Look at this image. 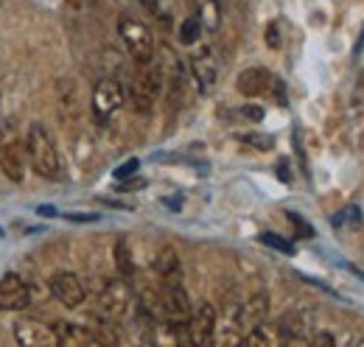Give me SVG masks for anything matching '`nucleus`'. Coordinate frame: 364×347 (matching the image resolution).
Listing matches in <instances>:
<instances>
[{
  "instance_id": "1",
  "label": "nucleus",
  "mask_w": 364,
  "mask_h": 347,
  "mask_svg": "<svg viewBox=\"0 0 364 347\" xmlns=\"http://www.w3.org/2000/svg\"><path fill=\"white\" fill-rule=\"evenodd\" d=\"M26 154L34 163V171L46 179H59L62 176V160H59V149L50 137V132L43 124H31L26 134Z\"/></svg>"
},
{
  "instance_id": "2",
  "label": "nucleus",
  "mask_w": 364,
  "mask_h": 347,
  "mask_svg": "<svg viewBox=\"0 0 364 347\" xmlns=\"http://www.w3.org/2000/svg\"><path fill=\"white\" fill-rule=\"evenodd\" d=\"M118 37L124 40L127 53L135 59L137 65H149L154 59V37L146 23H140L132 14L118 17Z\"/></svg>"
},
{
  "instance_id": "3",
  "label": "nucleus",
  "mask_w": 364,
  "mask_h": 347,
  "mask_svg": "<svg viewBox=\"0 0 364 347\" xmlns=\"http://www.w3.org/2000/svg\"><path fill=\"white\" fill-rule=\"evenodd\" d=\"M135 305V294L132 286L127 283V277H112V280H101L98 286V308L107 319H121L132 311Z\"/></svg>"
},
{
  "instance_id": "4",
  "label": "nucleus",
  "mask_w": 364,
  "mask_h": 347,
  "mask_svg": "<svg viewBox=\"0 0 364 347\" xmlns=\"http://www.w3.org/2000/svg\"><path fill=\"white\" fill-rule=\"evenodd\" d=\"M0 171L11 182H23L26 176V146L9 124L0 127Z\"/></svg>"
},
{
  "instance_id": "5",
  "label": "nucleus",
  "mask_w": 364,
  "mask_h": 347,
  "mask_svg": "<svg viewBox=\"0 0 364 347\" xmlns=\"http://www.w3.org/2000/svg\"><path fill=\"white\" fill-rule=\"evenodd\" d=\"M160 308H163V319L166 322L185 325L191 319V300H188V292L180 283V277L166 280L163 294H160Z\"/></svg>"
},
{
  "instance_id": "6",
  "label": "nucleus",
  "mask_w": 364,
  "mask_h": 347,
  "mask_svg": "<svg viewBox=\"0 0 364 347\" xmlns=\"http://www.w3.org/2000/svg\"><path fill=\"white\" fill-rule=\"evenodd\" d=\"M216 308L210 303H199L191 311V319L185 322V336L193 347H210L213 342V328H216Z\"/></svg>"
},
{
  "instance_id": "7",
  "label": "nucleus",
  "mask_w": 364,
  "mask_h": 347,
  "mask_svg": "<svg viewBox=\"0 0 364 347\" xmlns=\"http://www.w3.org/2000/svg\"><path fill=\"white\" fill-rule=\"evenodd\" d=\"M124 104V90L115 79H101L92 90V115L98 124H107Z\"/></svg>"
},
{
  "instance_id": "8",
  "label": "nucleus",
  "mask_w": 364,
  "mask_h": 347,
  "mask_svg": "<svg viewBox=\"0 0 364 347\" xmlns=\"http://www.w3.org/2000/svg\"><path fill=\"white\" fill-rule=\"evenodd\" d=\"M191 73L196 79V87L199 92H210L216 82H219V59L213 53V48L202 45L193 56H191Z\"/></svg>"
},
{
  "instance_id": "9",
  "label": "nucleus",
  "mask_w": 364,
  "mask_h": 347,
  "mask_svg": "<svg viewBox=\"0 0 364 347\" xmlns=\"http://www.w3.org/2000/svg\"><path fill=\"white\" fill-rule=\"evenodd\" d=\"M50 292H53V297L59 303L68 305V308H79L87 297V289H85L82 277L73 274V272H56L50 277Z\"/></svg>"
},
{
  "instance_id": "10",
  "label": "nucleus",
  "mask_w": 364,
  "mask_h": 347,
  "mask_svg": "<svg viewBox=\"0 0 364 347\" xmlns=\"http://www.w3.org/2000/svg\"><path fill=\"white\" fill-rule=\"evenodd\" d=\"M31 303V292L20 274L9 272L0 277V311H26Z\"/></svg>"
},
{
  "instance_id": "11",
  "label": "nucleus",
  "mask_w": 364,
  "mask_h": 347,
  "mask_svg": "<svg viewBox=\"0 0 364 347\" xmlns=\"http://www.w3.org/2000/svg\"><path fill=\"white\" fill-rule=\"evenodd\" d=\"M244 336L247 333L241 331V322H238V305H230L228 311L216 319L210 347H241L244 345Z\"/></svg>"
},
{
  "instance_id": "12",
  "label": "nucleus",
  "mask_w": 364,
  "mask_h": 347,
  "mask_svg": "<svg viewBox=\"0 0 364 347\" xmlns=\"http://www.w3.org/2000/svg\"><path fill=\"white\" fill-rule=\"evenodd\" d=\"M14 339L20 347H59L53 328H48L43 322H34V319L17 322L14 325Z\"/></svg>"
},
{
  "instance_id": "13",
  "label": "nucleus",
  "mask_w": 364,
  "mask_h": 347,
  "mask_svg": "<svg viewBox=\"0 0 364 347\" xmlns=\"http://www.w3.org/2000/svg\"><path fill=\"white\" fill-rule=\"evenodd\" d=\"M267 314H269V297L264 292L252 294L244 305H238V322H241V331L250 333L252 328L264 325L267 322Z\"/></svg>"
},
{
  "instance_id": "14",
  "label": "nucleus",
  "mask_w": 364,
  "mask_h": 347,
  "mask_svg": "<svg viewBox=\"0 0 364 347\" xmlns=\"http://www.w3.org/2000/svg\"><path fill=\"white\" fill-rule=\"evenodd\" d=\"M274 85V79L269 76V70H264V68H250V70H244L241 76H238V92L241 95H247V98H258V95H264V92H269V87Z\"/></svg>"
},
{
  "instance_id": "15",
  "label": "nucleus",
  "mask_w": 364,
  "mask_h": 347,
  "mask_svg": "<svg viewBox=\"0 0 364 347\" xmlns=\"http://www.w3.org/2000/svg\"><path fill=\"white\" fill-rule=\"evenodd\" d=\"M53 333L59 339V347H98L92 342L90 333H87V328L76 325V322H56Z\"/></svg>"
},
{
  "instance_id": "16",
  "label": "nucleus",
  "mask_w": 364,
  "mask_h": 347,
  "mask_svg": "<svg viewBox=\"0 0 364 347\" xmlns=\"http://www.w3.org/2000/svg\"><path fill=\"white\" fill-rule=\"evenodd\" d=\"M85 328H87V333H90L92 342L98 347H118V328L104 314H92L90 319L85 322Z\"/></svg>"
},
{
  "instance_id": "17",
  "label": "nucleus",
  "mask_w": 364,
  "mask_h": 347,
  "mask_svg": "<svg viewBox=\"0 0 364 347\" xmlns=\"http://www.w3.org/2000/svg\"><path fill=\"white\" fill-rule=\"evenodd\" d=\"M283 345H286V336H283L280 325H272V322H264V325L252 328L244 336V347H283Z\"/></svg>"
},
{
  "instance_id": "18",
  "label": "nucleus",
  "mask_w": 364,
  "mask_h": 347,
  "mask_svg": "<svg viewBox=\"0 0 364 347\" xmlns=\"http://www.w3.org/2000/svg\"><path fill=\"white\" fill-rule=\"evenodd\" d=\"M191 9H193V17L202 23V28L208 31H216L219 23H222V6L219 0H188Z\"/></svg>"
},
{
  "instance_id": "19",
  "label": "nucleus",
  "mask_w": 364,
  "mask_h": 347,
  "mask_svg": "<svg viewBox=\"0 0 364 347\" xmlns=\"http://www.w3.org/2000/svg\"><path fill=\"white\" fill-rule=\"evenodd\" d=\"M154 272L163 277V280H171V277H180V255L177 250L171 247H163L154 258Z\"/></svg>"
},
{
  "instance_id": "20",
  "label": "nucleus",
  "mask_w": 364,
  "mask_h": 347,
  "mask_svg": "<svg viewBox=\"0 0 364 347\" xmlns=\"http://www.w3.org/2000/svg\"><path fill=\"white\" fill-rule=\"evenodd\" d=\"M115 266H118L121 277H132V272H135V260H132L129 244H127L124 238H121V241L115 244Z\"/></svg>"
},
{
  "instance_id": "21",
  "label": "nucleus",
  "mask_w": 364,
  "mask_h": 347,
  "mask_svg": "<svg viewBox=\"0 0 364 347\" xmlns=\"http://www.w3.org/2000/svg\"><path fill=\"white\" fill-rule=\"evenodd\" d=\"M149 14H154L163 26H171V6H168V0H137Z\"/></svg>"
},
{
  "instance_id": "22",
  "label": "nucleus",
  "mask_w": 364,
  "mask_h": 347,
  "mask_svg": "<svg viewBox=\"0 0 364 347\" xmlns=\"http://www.w3.org/2000/svg\"><path fill=\"white\" fill-rule=\"evenodd\" d=\"M199 34H202V23L191 14V17H185L180 26V43L182 45H193L199 40Z\"/></svg>"
},
{
  "instance_id": "23",
  "label": "nucleus",
  "mask_w": 364,
  "mask_h": 347,
  "mask_svg": "<svg viewBox=\"0 0 364 347\" xmlns=\"http://www.w3.org/2000/svg\"><path fill=\"white\" fill-rule=\"evenodd\" d=\"M306 347H336V339H333L331 333H317Z\"/></svg>"
},
{
  "instance_id": "24",
  "label": "nucleus",
  "mask_w": 364,
  "mask_h": 347,
  "mask_svg": "<svg viewBox=\"0 0 364 347\" xmlns=\"http://www.w3.org/2000/svg\"><path fill=\"white\" fill-rule=\"evenodd\" d=\"M261 241H264V244H269V247H277V250H283V252H291V247H289L286 241H277V235H272V233L261 235Z\"/></svg>"
},
{
  "instance_id": "25",
  "label": "nucleus",
  "mask_w": 364,
  "mask_h": 347,
  "mask_svg": "<svg viewBox=\"0 0 364 347\" xmlns=\"http://www.w3.org/2000/svg\"><path fill=\"white\" fill-rule=\"evenodd\" d=\"M137 171V160H129V163H124L118 171H115V179H127V176H132Z\"/></svg>"
},
{
  "instance_id": "26",
  "label": "nucleus",
  "mask_w": 364,
  "mask_h": 347,
  "mask_svg": "<svg viewBox=\"0 0 364 347\" xmlns=\"http://www.w3.org/2000/svg\"><path fill=\"white\" fill-rule=\"evenodd\" d=\"M267 43H269V48H280V37H277V23H269V28H267Z\"/></svg>"
},
{
  "instance_id": "27",
  "label": "nucleus",
  "mask_w": 364,
  "mask_h": 347,
  "mask_svg": "<svg viewBox=\"0 0 364 347\" xmlns=\"http://www.w3.org/2000/svg\"><path fill=\"white\" fill-rule=\"evenodd\" d=\"M247 143H255V146H264V151H267V146H272V137H255V134H250V137H244Z\"/></svg>"
},
{
  "instance_id": "28",
  "label": "nucleus",
  "mask_w": 364,
  "mask_h": 347,
  "mask_svg": "<svg viewBox=\"0 0 364 347\" xmlns=\"http://www.w3.org/2000/svg\"><path fill=\"white\" fill-rule=\"evenodd\" d=\"M283 347H306V342H303V339H289Z\"/></svg>"
},
{
  "instance_id": "29",
  "label": "nucleus",
  "mask_w": 364,
  "mask_h": 347,
  "mask_svg": "<svg viewBox=\"0 0 364 347\" xmlns=\"http://www.w3.org/2000/svg\"><path fill=\"white\" fill-rule=\"evenodd\" d=\"M180 347H193L191 342H188V336H182V342H180Z\"/></svg>"
},
{
  "instance_id": "30",
  "label": "nucleus",
  "mask_w": 364,
  "mask_h": 347,
  "mask_svg": "<svg viewBox=\"0 0 364 347\" xmlns=\"http://www.w3.org/2000/svg\"><path fill=\"white\" fill-rule=\"evenodd\" d=\"M241 347H244V345H241Z\"/></svg>"
}]
</instances>
